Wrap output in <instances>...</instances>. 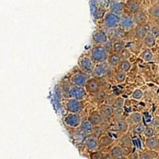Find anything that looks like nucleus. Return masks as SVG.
<instances>
[{
	"label": "nucleus",
	"mask_w": 159,
	"mask_h": 159,
	"mask_svg": "<svg viewBox=\"0 0 159 159\" xmlns=\"http://www.w3.org/2000/svg\"><path fill=\"white\" fill-rule=\"evenodd\" d=\"M109 53L105 49L103 45H96L93 46L90 52V57L96 64L106 62L108 59Z\"/></svg>",
	"instance_id": "f257e3e1"
},
{
	"label": "nucleus",
	"mask_w": 159,
	"mask_h": 159,
	"mask_svg": "<svg viewBox=\"0 0 159 159\" xmlns=\"http://www.w3.org/2000/svg\"><path fill=\"white\" fill-rule=\"evenodd\" d=\"M119 23H120V15H116L111 11L105 14L103 18V24L105 27L109 30H114L119 27Z\"/></svg>",
	"instance_id": "f03ea898"
},
{
	"label": "nucleus",
	"mask_w": 159,
	"mask_h": 159,
	"mask_svg": "<svg viewBox=\"0 0 159 159\" xmlns=\"http://www.w3.org/2000/svg\"><path fill=\"white\" fill-rule=\"evenodd\" d=\"M135 22L134 20V15L130 12H124L120 15V23L119 27L124 31H129L134 28Z\"/></svg>",
	"instance_id": "7ed1b4c3"
},
{
	"label": "nucleus",
	"mask_w": 159,
	"mask_h": 159,
	"mask_svg": "<svg viewBox=\"0 0 159 159\" xmlns=\"http://www.w3.org/2000/svg\"><path fill=\"white\" fill-rule=\"evenodd\" d=\"M65 108L69 113L80 114L84 109V103L82 100L70 98L65 102Z\"/></svg>",
	"instance_id": "20e7f679"
},
{
	"label": "nucleus",
	"mask_w": 159,
	"mask_h": 159,
	"mask_svg": "<svg viewBox=\"0 0 159 159\" xmlns=\"http://www.w3.org/2000/svg\"><path fill=\"white\" fill-rule=\"evenodd\" d=\"M89 76L85 72H77L72 74L70 77V81L73 85L80 86V87H85L86 83L89 80Z\"/></svg>",
	"instance_id": "39448f33"
},
{
	"label": "nucleus",
	"mask_w": 159,
	"mask_h": 159,
	"mask_svg": "<svg viewBox=\"0 0 159 159\" xmlns=\"http://www.w3.org/2000/svg\"><path fill=\"white\" fill-rule=\"evenodd\" d=\"M102 87V83L99 79L96 77L89 78L85 85V89L89 94L96 95L100 91Z\"/></svg>",
	"instance_id": "423d86ee"
},
{
	"label": "nucleus",
	"mask_w": 159,
	"mask_h": 159,
	"mask_svg": "<svg viewBox=\"0 0 159 159\" xmlns=\"http://www.w3.org/2000/svg\"><path fill=\"white\" fill-rule=\"evenodd\" d=\"M88 92L84 87H80L73 85L69 91V96L70 98L76 99L78 100H83L87 96Z\"/></svg>",
	"instance_id": "0eeeda50"
},
{
	"label": "nucleus",
	"mask_w": 159,
	"mask_h": 159,
	"mask_svg": "<svg viewBox=\"0 0 159 159\" xmlns=\"http://www.w3.org/2000/svg\"><path fill=\"white\" fill-rule=\"evenodd\" d=\"M80 68L83 72H92L96 67V63L92 60L90 57H83L79 60Z\"/></svg>",
	"instance_id": "6e6552de"
},
{
	"label": "nucleus",
	"mask_w": 159,
	"mask_h": 159,
	"mask_svg": "<svg viewBox=\"0 0 159 159\" xmlns=\"http://www.w3.org/2000/svg\"><path fill=\"white\" fill-rule=\"evenodd\" d=\"M65 123L68 127L72 128H76L80 127L82 123L81 116L80 114H75V113H69L65 118Z\"/></svg>",
	"instance_id": "1a4fd4ad"
},
{
	"label": "nucleus",
	"mask_w": 159,
	"mask_h": 159,
	"mask_svg": "<svg viewBox=\"0 0 159 159\" xmlns=\"http://www.w3.org/2000/svg\"><path fill=\"white\" fill-rule=\"evenodd\" d=\"M92 41L96 45H103L109 41L108 36L106 33L102 30H95L92 34Z\"/></svg>",
	"instance_id": "9d476101"
},
{
	"label": "nucleus",
	"mask_w": 159,
	"mask_h": 159,
	"mask_svg": "<svg viewBox=\"0 0 159 159\" xmlns=\"http://www.w3.org/2000/svg\"><path fill=\"white\" fill-rule=\"evenodd\" d=\"M149 33H150V29L147 25H136L133 31L134 38L139 41H143L144 38L149 34Z\"/></svg>",
	"instance_id": "9b49d317"
},
{
	"label": "nucleus",
	"mask_w": 159,
	"mask_h": 159,
	"mask_svg": "<svg viewBox=\"0 0 159 159\" xmlns=\"http://www.w3.org/2000/svg\"><path fill=\"white\" fill-rule=\"evenodd\" d=\"M84 145L86 150L89 152L95 151L99 150V139L95 136H89L84 142Z\"/></svg>",
	"instance_id": "f8f14e48"
},
{
	"label": "nucleus",
	"mask_w": 159,
	"mask_h": 159,
	"mask_svg": "<svg viewBox=\"0 0 159 159\" xmlns=\"http://www.w3.org/2000/svg\"><path fill=\"white\" fill-rule=\"evenodd\" d=\"M109 7L111 12L115 13L116 15H121L124 13L125 8H126V3L124 2H119L116 0H111Z\"/></svg>",
	"instance_id": "ddd939ff"
},
{
	"label": "nucleus",
	"mask_w": 159,
	"mask_h": 159,
	"mask_svg": "<svg viewBox=\"0 0 159 159\" xmlns=\"http://www.w3.org/2000/svg\"><path fill=\"white\" fill-rule=\"evenodd\" d=\"M88 120L93 124V126H99V125L102 124L104 120V118L102 116L99 111H93L89 114V117H88Z\"/></svg>",
	"instance_id": "4468645a"
},
{
	"label": "nucleus",
	"mask_w": 159,
	"mask_h": 159,
	"mask_svg": "<svg viewBox=\"0 0 159 159\" xmlns=\"http://www.w3.org/2000/svg\"><path fill=\"white\" fill-rule=\"evenodd\" d=\"M109 66L107 62H103V63L96 64V67H95L94 70L92 72V74L93 76H96V77H100V76H103L108 72Z\"/></svg>",
	"instance_id": "2eb2a0df"
},
{
	"label": "nucleus",
	"mask_w": 159,
	"mask_h": 159,
	"mask_svg": "<svg viewBox=\"0 0 159 159\" xmlns=\"http://www.w3.org/2000/svg\"><path fill=\"white\" fill-rule=\"evenodd\" d=\"M99 111H100V113H101L102 116H103L104 119H109L112 116H114L115 108L113 107L112 105L104 103V104H102L100 106V107H99Z\"/></svg>",
	"instance_id": "dca6fc26"
},
{
	"label": "nucleus",
	"mask_w": 159,
	"mask_h": 159,
	"mask_svg": "<svg viewBox=\"0 0 159 159\" xmlns=\"http://www.w3.org/2000/svg\"><path fill=\"white\" fill-rule=\"evenodd\" d=\"M114 139L111 136L108 134H103L101 137L99 138V150L104 148H107L110 147L111 145L114 143Z\"/></svg>",
	"instance_id": "f3484780"
},
{
	"label": "nucleus",
	"mask_w": 159,
	"mask_h": 159,
	"mask_svg": "<svg viewBox=\"0 0 159 159\" xmlns=\"http://www.w3.org/2000/svg\"><path fill=\"white\" fill-rule=\"evenodd\" d=\"M122 61H123V57L121 56V53L112 52V53L109 55L107 62L111 67H116V66H117V65H119V64L121 63Z\"/></svg>",
	"instance_id": "a211bd4d"
},
{
	"label": "nucleus",
	"mask_w": 159,
	"mask_h": 159,
	"mask_svg": "<svg viewBox=\"0 0 159 159\" xmlns=\"http://www.w3.org/2000/svg\"><path fill=\"white\" fill-rule=\"evenodd\" d=\"M146 147L151 151H156L159 150V139L156 137L147 138L146 140Z\"/></svg>",
	"instance_id": "6ab92c4d"
},
{
	"label": "nucleus",
	"mask_w": 159,
	"mask_h": 159,
	"mask_svg": "<svg viewBox=\"0 0 159 159\" xmlns=\"http://www.w3.org/2000/svg\"><path fill=\"white\" fill-rule=\"evenodd\" d=\"M115 129H116V131L124 134L128 130V123L126 119H117L115 123Z\"/></svg>",
	"instance_id": "aec40b11"
},
{
	"label": "nucleus",
	"mask_w": 159,
	"mask_h": 159,
	"mask_svg": "<svg viewBox=\"0 0 159 159\" xmlns=\"http://www.w3.org/2000/svg\"><path fill=\"white\" fill-rule=\"evenodd\" d=\"M134 15V20L135 22L136 25H146L147 24V20H148V17H147V14L142 11H139Z\"/></svg>",
	"instance_id": "412c9836"
},
{
	"label": "nucleus",
	"mask_w": 159,
	"mask_h": 159,
	"mask_svg": "<svg viewBox=\"0 0 159 159\" xmlns=\"http://www.w3.org/2000/svg\"><path fill=\"white\" fill-rule=\"evenodd\" d=\"M126 7L132 15H134L140 11V4L138 0H128L126 3Z\"/></svg>",
	"instance_id": "4be33fe9"
},
{
	"label": "nucleus",
	"mask_w": 159,
	"mask_h": 159,
	"mask_svg": "<svg viewBox=\"0 0 159 159\" xmlns=\"http://www.w3.org/2000/svg\"><path fill=\"white\" fill-rule=\"evenodd\" d=\"M94 127L95 126H93V124H92V123L89 122V120H84V121H82L80 126V130L83 131L84 133H85V134H92Z\"/></svg>",
	"instance_id": "5701e85b"
},
{
	"label": "nucleus",
	"mask_w": 159,
	"mask_h": 159,
	"mask_svg": "<svg viewBox=\"0 0 159 159\" xmlns=\"http://www.w3.org/2000/svg\"><path fill=\"white\" fill-rule=\"evenodd\" d=\"M109 153L111 154V156L115 159L118 158V157H121V156H123V154H124L123 147L120 144L116 145V146H114L113 147H111Z\"/></svg>",
	"instance_id": "b1692460"
},
{
	"label": "nucleus",
	"mask_w": 159,
	"mask_h": 159,
	"mask_svg": "<svg viewBox=\"0 0 159 159\" xmlns=\"http://www.w3.org/2000/svg\"><path fill=\"white\" fill-rule=\"evenodd\" d=\"M119 143L123 147H127V148H132L133 147V142L132 139L128 134H123L120 139H119Z\"/></svg>",
	"instance_id": "393cba45"
},
{
	"label": "nucleus",
	"mask_w": 159,
	"mask_h": 159,
	"mask_svg": "<svg viewBox=\"0 0 159 159\" xmlns=\"http://www.w3.org/2000/svg\"><path fill=\"white\" fill-rule=\"evenodd\" d=\"M125 49V43L123 40H116L113 42V52L121 53Z\"/></svg>",
	"instance_id": "a878e982"
},
{
	"label": "nucleus",
	"mask_w": 159,
	"mask_h": 159,
	"mask_svg": "<svg viewBox=\"0 0 159 159\" xmlns=\"http://www.w3.org/2000/svg\"><path fill=\"white\" fill-rule=\"evenodd\" d=\"M155 39L156 38H154L150 33H149V34L147 35L143 41V44H144V45L146 47L151 48L155 45Z\"/></svg>",
	"instance_id": "bb28decb"
},
{
	"label": "nucleus",
	"mask_w": 159,
	"mask_h": 159,
	"mask_svg": "<svg viewBox=\"0 0 159 159\" xmlns=\"http://www.w3.org/2000/svg\"><path fill=\"white\" fill-rule=\"evenodd\" d=\"M127 79V72L119 70L115 74V80L117 84H122Z\"/></svg>",
	"instance_id": "cd10ccee"
},
{
	"label": "nucleus",
	"mask_w": 159,
	"mask_h": 159,
	"mask_svg": "<svg viewBox=\"0 0 159 159\" xmlns=\"http://www.w3.org/2000/svg\"><path fill=\"white\" fill-rule=\"evenodd\" d=\"M153 57H154V54H153V52H152L150 49H146L141 53V58L145 61H152Z\"/></svg>",
	"instance_id": "c85d7f7f"
},
{
	"label": "nucleus",
	"mask_w": 159,
	"mask_h": 159,
	"mask_svg": "<svg viewBox=\"0 0 159 159\" xmlns=\"http://www.w3.org/2000/svg\"><path fill=\"white\" fill-rule=\"evenodd\" d=\"M130 118L134 124L143 123V116L139 112H132L130 115Z\"/></svg>",
	"instance_id": "c756f323"
},
{
	"label": "nucleus",
	"mask_w": 159,
	"mask_h": 159,
	"mask_svg": "<svg viewBox=\"0 0 159 159\" xmlns=\"http://www.w3.org/2000/svg\"><path fill=\"white\" fill-rule=\"evenodd\" d=\"M119 70L127 72L130 70V69H131L132 67V65L129 61H127V60H123L121 61V63L119 65Z\"/></svg>",
	"instance_id": "7c9ffc66"
},
{
	"label": "nucleus",
	"mask_w": 159,
	"mask_h": 159,
	"mask_svg": "<svg viewBox=\"0 0 159 159\" xmlns=\"http://www.w3.org/2000/svg\"><path fill=\"white\" fill-rule=\"evenodd\" d=\"M125 31L123 29H121L120 27H118L116 29L113 30V38H115V40H122L123 38L124 37Z\"/></svg>",
	"instance_id": "2f4dec72"
},
{
	"label": "nucleus",
	"mask_w": 159,
	"mask_h": 159,
	"mask_svg": "<svg viewBox=\"0 0 159 159\" xmlns=\"http://www.w3.org/2000/svg\"><path fill=\"white\" fill-rule=\"evenodd\" d=\"M145 129L146 127L145 125L143 124V123H137V124H134V127H133V131L135 134H142L144 133Z\"/></svg>",
	"instance_id": "473e14b6"
},
{
	"label": "nucleus",
	"mask_w": 159,
	"mask_h": 159,
	"mask_svg": "<svg viewBox=\"0 0 159 159\" xmlns=\"http://www.w3.org/2000/svg\"><path fill=\"white\" fill-rule=\"evenodd\" d=\"M112 106H113L114 108H121V107H123V106H124V99L123 97L118 96L115 99Z\"/></svg>",
	"instance_id": "72a5a7b5"
},
{
	"label": "nucleus",
	"mask_w": 159,
	"mask_h": 159,
	"mask_svg": "<svg viewBox=\"0 0 159 159\" xmlns=\"http://www.w3.org/2000/svg\"><path fill=\"white\" fill-rule=\"evenodd\" d=\"M103 152L101 150H95V151L90 152L89 154V158L90 159H103Z\"/></svg>",
	"instance_id": "f704fd0d"
},
{
	"label": "nucleus",
	"mask_w": 159,
	"mask_h": 159,
	"mask_svg": "<svg viewBox=\"0 0 159 159\" xmlns=\"http://www.w3.org/2000/svg\"><path fill=\"white\" fill-rule=\"evenodd\" d=\"M131 96L134 99H136V100H140V99H141L143 97V90H142V89H134V92H132Z\"/></svg>",
	"instance_id": "c9c22d12"
},
{
	"label": "nucleus",
	"mask_w": 159,
	"mask_h": 159,
	"mask_svg": "<svg viewBox=\"0 0 159 159\" xmlns=\"http://www.w3.org/2000/svg\"><path fill=\"white\" fill-rule=\"evenodd\" d=\"M93 17H94L96 19H100L103 17L104 18L105 15H104V11H103V8H102L100 6H99V7L97 8L96 11H95L93 14H92Z\"/></svg>",
	"instance_id": "e433bc0d"
},
{
	"label": "nucleus",
	"mask_w": 159,
	"mask_h": 159,
	"mask_svg": "<svg viewBox=\"0 0 159 159\" xmlns=\"http://www.w3.org/2000/svg\"><path fill=\"white\" fill-rule=\"evenodd\" d=\"M103 128L100 127V125H99V126H96V127H94L93 131H92V135L99 139V137H101V136L103 135Z\"/></svg>",
	"instance_id": "4c0bfd02"
},
{
	"label": "nucleus",
	"mask_w": 159,
	"mask_h": 159,
	"mask_svg": "<svg viewBox=\"0 0 159 159\" xmlns=\"http://www.w3.org/2000/svg\"><path fill=\"white\" fill-rule=\"evenodd\" d=\"M150 16L154 18H159V6H154L149 11Z\"/></svg>",
	"instance_id": "58836bf2"
},
{
	"label": "nucleus",
	"mask_w": 159,
	"mask_h": 159,
	"mask_svg": "<svg viewBox=\"0 0 159 159\" xmlns=\"http://www.w3.org/2000/svg\"><path fill=\"white\" fill-rule=\"evenodd\" d=\"M144 135L147 138H151L154 137V128L152 126H148V127H146L144 131Z\"/></svg>",
	"instance_id": "ea45409f"
},
{
	"label": "nucleus",
	"mask_w": 159,
	"mask_h": 159,
	"mask_svg": "<svg viewBox=\"0 0 159 159\" xmlns=\"http://www.w3.org/2000/svg\"><path fill=\"white\" fill-rule=\"evenodd\" d=\"M140 159H152L153 156H151V150L150 151H143L139 153Z\"/></svg>",
	"instance_id": "a19ab883"
},
{
	"label": "nucleus",
	"mask_w": 159,
	"mask_h": 159,
	"mask_svg": "<svg viewBox=\"0 0 159 159\" xmlns=\"http://www.w3.org/2000/svg\"><path fill=\"white\" fill-rule=\"evenodd\" d=\"M103 47L105 48V49L107 51L109 54L112 53L113 52V42H111V41H108L107 43H105L103 45Z\"/></svg>",
	"instance_id": "79ce46f5"
},
{
	"label": "nucleus",
	"mask_w": 159,
	"mask_h": 159,
	"mask_svg": "<svg viewBox=\"0 0 159 159\" xmlns=\"http://www.w3.org/2000/svg\"><path fill=\"white\" fill-rule=\"evenodd\" d=\"M116 98V97H115L114 96H111V95L107 96V97L105 98V103H107V104H109V105H112L113 104V103H114Z\"/></svg>",
	"instance_id": "37998d69"
},
{
	"label": "nucleus",
	"mask_w": 159,
	"mask_h": 159,
	"mask_svg": "<svg viewBox=\"0 0 159 159\" xmlns=\"http://www.w3.org/2000/svg\"><path fill=\"white\" fill-rule=\"evenodd\" d=\"M150 34L155 38H157L159 36V28L157 26H154L150 30Z\"/></svg>",
	"instance_id": "c03bdc74"
},
{
	"label": "nucleus",
	"mask_w": 159,
	"mask_h": 159,
	"mask_svg": "<svg viewBox=\"0 0 159 159\" xmlns=\"http://www.w3.org/2000/svg\"><path fill=\"white\" fill-rule=\"evenodd\" d=\"M123 112H124L123 107H121V108H115L114 116H117V117H120V116H123Z\"/></svg>",
	"instance_id": "a18cd8bd"
},
{
	"label": "nucleus",
	"mask_w": 159,
	"mask_h": 159,
	"mask_svg": "<svg viewBox=\"0 0 159 159\" xmlns=\"http://www.w3.org/2000/svg\"><path fill=\"white\" fill-rule=\"evenodd\" d=\"M121 56L122 57H123V60H127L129 57H130V52H128V50L124 49V50L121 52Z\"/></svg>",
	"instance_id": "49530a36"
},
{
	"label": "nucleus",
	"mask_w": 159,
	"mask_h": 159,
	"mask_svg": "<svg viewBox=\"0 0 159 159\" xmlns=\"http://www.w3.org/2000/svg\"><path fill=\"white\" fill-rule=\"evenodd\" d=\"M151 126L153 127H159V117H155L153 119V120L151 122Z\"/></svg>",
	"instance_id": "de8ad7c7"
},
{
	"label": "nucleus",
	"mask_w": 159,
	"mask_h": 159,
	"mask_svg": "<svg viewBox=\"0 0 159 159\" xmlns=\"http://www.w3.org/2000/svg\"><path fill=\"white\" fill-rule=\"evenodd\" d=\"M97 2H99L100 7H104L106 5H109L110 4V0H97Z\"/></svg>",
	"instance_id": "09e8293b"
},
{
	"label": "nucleus",
	"mask_w": 159,
	"mask_h": 159,
	"mask_svg": "<svg viewBox=\"0 0 159 159\" xmlns=\"http://www.w3.org/2000/svg\"><path fill=\"white\" fill-rule=\"evenodd\" d=\"M128 159H140L139 153H132L128 156Z\"/></svg>",
	"instance_id": "8fccbe9b"
},
{
	"label": "nucleus",
	"mask_w": 159,
	"mask_h": 159,
	"mask_svg": "<svg viewBox=\"0 0 159 159\" xmlns=\"http://www.w3.org/2000/svg\"><path fill=\"white\" fill-rule=\"evenodd\" d=\"M103 159H115V158L112 157L111 154L110 153H105V154H103Z\"/></svg>",
	"instance_id": "3c124183"
},
{
	"label": "nucleus",
	"mask_w": 159,
	"mask_h": 159,
	"mask_svg": "<svg viewBox=\"0 0 159 159\" xmlns=\"http://www.w3.org/2000/svg\"><path fill=\"white\" fill-rule=\"evenodd\" d=\"M116 159H128V157H127V156H121V157H119Z\"/></svg>",
	"instance_id": "603ef678"
},
{
	"label": "nucleus",
	"mask_w": 159,
	"mask_h": 159,
	"mask_svg": "<svg viewBox=\"0 0 159 159\" xmlns=\"http://www.w3.org/2000/svg\"><path fill=\"white\" fill-rule=\"evenodd\" d=\"M116 1H119V2H125V0H116Z\"/></svg>",
	"instance_id": "864d4df0"
},
{
	"label": "nucleus",
	"mask_w": 159,
	"mask_h": 159,
	"mask_svg": "<svg viewBox=\"0 0 159 159\" xmlns=\"http://www.w3.org/2000/svg\"><path fill=\"white\" fill-rule=\"evenodd\" d=\"M138 1H139V0H138Z\"/></svg>",
	"instance_id": "5fc2aeb1"
}]
</instances>
